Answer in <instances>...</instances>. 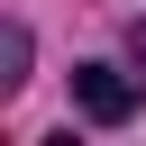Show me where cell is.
Masks as SVG:
<instances>
[{
	"instance_id": "obj_3",
	"label": "cell",
	"mask_w": 146,
	"mask_h": 146,
	"mask_svg": "<svg viewBox=\"0 0 146 146\" xmlns=\"http://www.w3.org/2000/svg\"><path fill=\"white\" fill-rule=\"evenodd\" d=\"M128 55H137V64H146V18H137V27H128Z\"/></svg>"
},
{
	"instance_id": "obj_1",
	"label": "cell",
	"mask_w": 146,
	"mask_h": 146,
	"mask_svg": "<svg viewBox=\"0 0 146 146\" xmlns=\"http://www.w3.org/2000/svg\"><path fill=\"white\" fill-rule=\"evenodd\" d=\"M73 110L91 128H119V119H137V82L110 73V64H73Z\"/></svg>"
},
{
	"instance_id": "obj_2",
	"label": "cell",
	"mask_w": 146,
	"mask_h": 146,
	"mask_svg": "<svg viewBox=\"0 0 146 146\" xmlns=\"http://www.w3.org/2000/svg\"><path fill=\"white\" fill-rule=\"evenodd\" d=\"M18 82H27V27L0 36V91H18Z\"/></svg>"
}]
</instances>
